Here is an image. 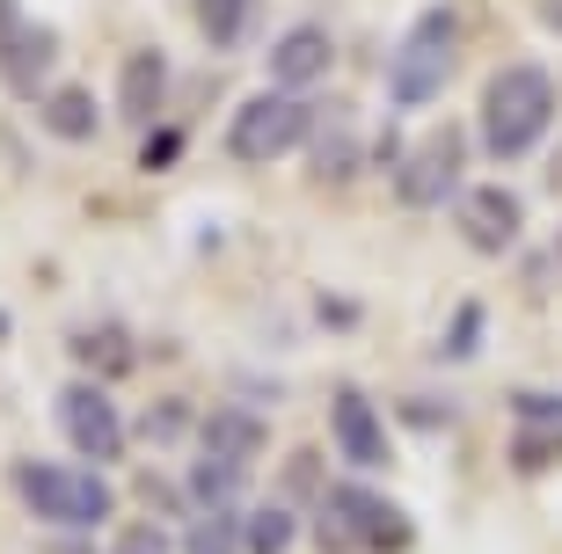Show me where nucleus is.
Listing matches in <instances>:
<instances>
[{"label": "nucleus", "instance_id": "22", "mask_svg": "<svg viewBox=\"0 0 562 554\" xmlns=\"http://www.w3.org/2000/svg\"><path fill=\"white\" fill-rule=\"evenodd\" d=\"M74 350L81 358H103V365H132V343L117 329H95V336H74Z\"/></svg>", "mask_w": 562, "mask_h": 554}, {"label": "nucleus", "instance_id": "16", "mask_svg": "<svg viewBox=\"0 0 562 554\" xmlns=\"http://www.w3.org/2000/svg\"><path fill=\"white\" fill-rule=\"evenodd\" d=\"M44 132H52V139H95V95H88V88H52V95H44Z\"/></svg>", "mask_w": 562, "mask_h": 554}, {"label": "nucleus", "instance_id": "2", "mask_svg": "<svg viewBox=\"0 0 562 554\" xmlns=\"http://www.w3.org/2000/svg\"><path fill=\"white\" fill-rule=\"evenodd\" d=\"M548 132H555V81H548V66L519 59L504 74H490V88H482V146L497 161H519Z\"/></svg>", "mask_w": 562, "mask_h": 554}, {"label": "nucleus", "instance_id": "11", "mask_svg": "<svg viewBox=\"0 0 562 554\" xmlns=\"http://www.w3.org/2000/svg\"><path fill=\"white\" fill-rule=\"evenodd\" d=\"M519 438H512V467L519 474H548L562 460V394H512Z\"/></svg>", "mask_w": 562, "mask_h": 554}, {"label": "nucleus", "instance_id": "10", "mask_svg": "<svg viewBox=\"0 0 562 554\" xmlns=\"http://www.w3.org/2000/svg\"><path fill=\"white\" fill-rule=\"evenodd\" d=\"M519 226H526V205L512 197V190L482 183V190L460 197V241L475 248V256H504V248L519 241Z\"/></svg>", "mask_w": 562, "mask_h": 554}, {"label": "nucleus", "instance_id": "13", "mask_svg": "<svg viewBox=\"0 0 562 554\" xmlns=\"http://www.w3.org/2000/svg\"><path fill=\"white\" fill-rule=\"evenodd\" d=\"M198 452H212V460H234V467H249L256 452H263V416L256 409H212L205 423H198Z\"/></svg>", "mask_w": 562, "mask_h": 554}, {"label": "nucleus", "instance_id": "14", "mask_svg": "<svg viewBox=\"0 0 562 554\" xmlns=\"http://www.w3.org/2000/svg\"><path fill=\"white\" fill-rule=\"evenodd\" d=\"M161 95H168V59L161 52H132L125 74H117V110H125V124H154Z\"/></svg>", "mask_w": 562, "mask_h": 554}, {"label": "nucleus", "instance_id": "4", "mask_svg": "<svg viewBox=\"0 0 562 554\" xmlns=\"http://www.w3.org/2000/svg\"><path fill=\"white\" fill-rule=\"evenodd\" d=\"M15 496L44 525H66V533H88L110 518V482L95 467H59V460H22L15 467Z\"/></svg>", "mask_w": 562, "mask_h": 554}, {"label": "nucleus", "instance_id": "24", "mask_svg": "<svg viewBox=\"0 0 562 554\" xmlns=\"http://www.w3.org/2000/svg\"><path fill=\"white\" fill-rule=\"evenodd\" d=\"M176 154H183V132H168V124H161V132L146 139V154H139V161H146V168H176Z\"/></svg>", "mask_w": 562, "mask_h": 554}, {"label": "nucleus", "instance_id": "9", "mask_svg": "<svg viewBox=\"0 0 562 554\" xmlns=\"http://www.w3.org/2000/svg\"><path fill=\"white\" fill-rule=\"evenodd\" d=\"M329 438H336V452H344L358 474H380L387 460H395L387 423H380V409H373V394H358V387H336L329 394Z\"/></svg>", "mask_w": 562, "mask_h": 554}, {"label": "nucleus", "instance_id": "3", "mask_svg": "<svg viewBox=\"0 0 562 554\" xmlns=\"http://www.w3.org/2000/svg\"><path fill=\"white\" fill-rule=\"evenodd\" d=\"M453 66H460V8H424V15L409 22V37L395 44V59H387V95H395V110L431 103L438 88L453 81Z\"/></svg>", "mask_w": 562, "mask_h": 554}, {"label": "nucleus", "instance_id": "21", "mask_svg": "<svg viewBox=\"0 0 562 554\" xmlns=\"http://www.w3.org/2000/svg\"><path fill=\"white\" fill-rule=\"evenodd\" d=\"M110 554H168V533L154 525V518H132L125 533H117V547Z\"/></svg>", "mask_w": 562, "mask_h": 554}, {"label": "nucleus", "instance_id": "20", "mask_svg": "<svg viewBox=\"0 0 562 554\" xmlns=\"http://www.w3.org/2000/svg\"><path fill=\"white\" fill-rule=\"evenodd\" d=\"M176 431H190V402H154V409L139 416L146 445H176Z\"/></svg>", "mask_w": 562, "mask_h": 554}, {"label": "nucleus", "instance_id": "5", "mask_svg": "<svg viewBox=\"0 0 562 554\" xmlns=\"http://www.w3.org/2000/svg\"><path fill=\"white\" fill-rule=\"evenodd\" d=\"M314 132V110L307 95H285V88H271V95H249V103L234 110L227 124V146H234V161H285V154H300Z\"/></svg>", "mask_w": 562, "mask_h": 554}, {"label": "nucleus", "instance_id": "25", "mask_svg": "<svg viewBox=\"0 0 562 554\" xmlns=\"http://www.w3.org/2000/svg\"><path fill=\"white\" fill-rule=\"evenodd\" d=\"M541 15H548V30H562V0H548V8H541Z\"/></svg>", "mask_w": 562, "mask_h": 554}, {"label": "nucleus", "instance_id": "23", "mask_svg": "<svg viewBox=\"0 0 562 554\" xmlns=\"http://www.w3.org/2000/svg\"><path fill=\"white\" fill-rule=\"evenodd\" d=\"M453 321H460V329H453V336H446V358H468V350H475V343H482V307H460V314H453Z\"/></svg>", "mask_w": 562, "mask_h": 554}, {"label": "nucleus", "instance_id": "18", "mask_svg": "<svg viewBox=\"0 0 562 554\" xmlns=\"http://www.w3.org/2000/svg\"><path fill=\"white\" fill-rule=\"evenodd\" d=\"M190 8H198V30H205L212 52H234L256 22V0H190Z\"/></svg>", "mask_w": 562, "mask_h": 554}, {"label": "nucleus", "instance_id": "6", "mask_svg": "<svg viewBox=\"0 0 562 554\" xmlns=\"http://www.w3.org/2000/svg\"><path fill=\"white\" fill-rule=\"evenodd\" d=\"M52 74H59V30L37 15H22L15 0H0V81L22 103H44L52 95Z\"/></svg>", "mask_w": 562, "mask_h": 554}, {"label": "nucleus", "instance_id": "1", "mask_svg": "<svg viewBox=\"0 0 562 554\" xmlns=\"http://www.w3.org/2000/svg\"><path fill=\"white\" fill-rule=\"evenodd\" d=\"M314 540H322V554H402L417 540V525L402 518L395 496L366 489V482H336L314 496Z\"/></svg>", "mask_w": 562, "mask_h": 554}, {"label": "nucleus", "instance_id": "15", "mask_svg": "<svg viewBox=\"0 0 562 554\" xmlns=\"http://www.w3.org/2000/svg\"><path fill=\"white\" fill-rule=\"evenodd\" d=\"M241 474H249V467L198 452V460H190V474H183V496L198 504V511H234V496H241Z\"/></svg>", "mask_w": 562, "mask_h": 554}, {"label": "nucleus", "instance_id": "17", "mask_svg": "<svg viewBox=\"0 0 562 554\" xmlns=\"http://www.w3.org/2000/svg\"><path fill=\"white\" fill-rule=\"evenodd\" d=\"M292 540H300V518H292L285 504L241 511V554H292Z\"/></svg>", "mask_w": 562, "mask_h": 554}, {"label": "nucleus", "instance_id": "7", "mask_svg": "<svg viewBox=\"0 0 562 554\" xmlns=\"http://www.w3.org/2000/svg\"><path fill=\"white\" fill-rule=\"evenodd\" d=\"M460 168H468V132H431V139L409 154V161L395 168V190L409 212H438L446 197H460Z\"/></svg>", "mask_w": 562, "mask_h": 554}, {"label": "nucleus", "instance_id": "19", "mask_svg": "<svg viewBox=\"0 0 562 554\" xmlns=\"http://www.w3.org/2000/svg\"><path fill=\"white\" fill-rule=\"evenodd\" d=\"M183 554H241V518L234 511H198Z\"/></svg>", "mask_w": 562, "mask_h": 554}, {"label": "nucleus", "instance_id": "8", "mask_svg": "<svg viewBox=\"0 0 562 554\" xmlns=\"http://www.w3.org/2000/svg\"><path fill=\"white\" fill-rule=\"evenodd\" d=\"M59 431L88 467H103V460L125 452V416L110 409V394L95 387V380H66L59 387Z\"/></svg>", "mask_w": 562, "mask_h": 554}, {"label": "nucleus", "instance_id": "12", "mask_svg": "<svg viewBox=\"0 0 562 554\" xmlns=\"http://www.w3.org/2000/svg\"><path fill=\"white\" fill-rule=\"evenodd\" d=\"M329 66H336V37L329 30H322V22H300V30H285V37L271 44V81L285 88H300V95H307V88H322L329 81Z\"/></svg>", "mask_w": 562, "mask_h": 554}]
</instances>
